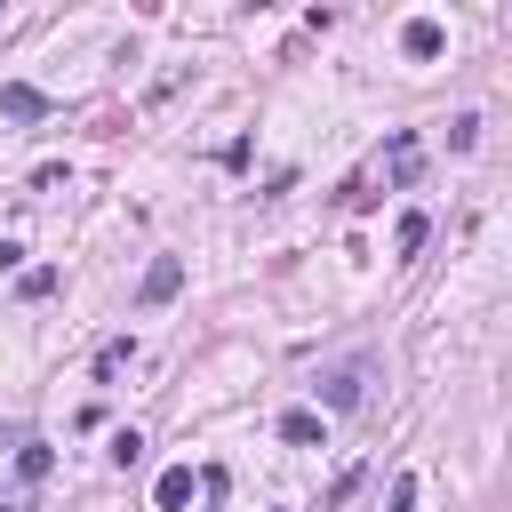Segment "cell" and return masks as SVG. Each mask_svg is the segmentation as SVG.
Wrapping results in <instances>:
<instances>
[{
	"mask_svg": "<svg viewBox=\"0 0 512 512\" xmlns=\"http://www.w3.org/2000/svg\"><path fill=\"white\" fill-rule=\"evenodd\" d=\"M424 240H432V216H424V208H408V216H400V232H392V248H400V256H416Z\"/></svg>",
	"mask_w": 512,
	"mask_h": 512,
	"instance_id": "8992f818",
	"label": "cell"
},
{
	"mask_svg": "<svg viewBox=\"0 0 512 512\" xmlns=\"http://www.w3.org/2000/svg\"><path fill=\"white\" fill-rule=\"evenodd\" d=\"M0 112H8V120H40V112H48V96H40V88H24V80H8V88H0Z\"/></svg>",
	"mask_w": 512,
	"mask_h": 512,
	"instance_id": "5b68a950",
	"label": "cell"
},
{
	"mask_svg": "<svg viewBox=\"0 0 512 512\" xmlns=\"http://www.w3.org/2000/svg\"><path fill=\"white\" fill-rule=\"evenodd\" d=\"M112 464H120V472H128V464H144V432H136V424H128V432H112Z\"/></svg>",
	"mask_w": 512,
	"mask_h": 512,
	"instance_id": "30bf717a",
	"label": "cell"
},
{
	"mask_svg": "<svg viewBox=\"0 0 512 512\" xmlns=\"http://www.w3.org/2000/svg\"><path fill=\"white\" fill-rule=\"evenodd\" d=\"M0 512H24V496H0Z\"/></svg>",
	"mask_w": 512,
	"mask_h": 512,
	"instance_id": "4fadbf2b",
	"label": "cell"
},
{
	"mask_svg": "<svg viewBox=\"0 0 512 512\" xmlns=\"http://www.w3.org/2000/svg\"><path fill=\"white\" fill-rule=\"evenodd\" d=\"M320 408H360V392H368V360H336V368H320Z\"/></svg>",
	"mask_w": 512,
	"mask_h": 512,
	"instance_id": "6da1fadb",
	"label": "cell"
},
{
	"mask_svg": "<svg viewBox=\"0 0 512 512\" xmlns=\"http://www.w3.org/2000/svg\"><path fill=\"white\" fill-rule=\"evenodd\" d=\"M152 504H160V512H184V504H192V464H168L160 488H152Z\"/></svg>",
	"mask_w": 512,
	"mask_h": 512,
	"instance_id": "277c9868",
	"label": "cell"
},
{
	"mask_svg": "<svg viewBox=\"0 0 512 512\" xmlns=\"http://www.w3.org/2000/svg\"><path fill=\"white\" fill-rule=\"evenodd\" d=\"M392 176H400V184L416 176V136H392Z\"/></svg>",
	"mask_w": 512,
	"mask_h": 512,
	"instance_id": "8fae6325",
	"label": "cell"
},
{
	"mask_svg": "<svg viewBox=\"0 0 512 512\" xmlns=\"http://www.w3.org/2000/svg\"><path fill=\"white\" fill-rule=\"evenodd\" d=\"M48 464H56L48 440H24V448H16V472H24V480H48Z\"/></svg>",
	"mask_w": 512,
	"mask_h": 512,
	"instance_id": "9c48e42d",
	"label": "cell"
},
{
	"mask_svg": "<svg viewBox=\"0 0 512 512\" xmlns=\"http://www.w3.org/2000/svg\"><path fill=\"white\" fill-rule=\"evenodd\" d=\"M120 360H136V344H128V336H112V344L96 352V384H112V376H120Z\"/></svg>",
	"mask_w": 512,
	"mask_h": 512,
	"instance_id": "ba28073f",
	"label": "cell"
},
{
	"mask_svg": "<svg viewBox=\"0 0 512 512\" xmlns=\"http://www.w3.org/2000/svg\"><path fill=\"white\" fill-rule=\"evenodd\" d=\"M384 504H392V512H416V472H400V480H392V496H384Z\"/></svg>",
	"mask_w": 512,
	"mask_h": 512,
	"instance_id": "7c38bea8",
	"label": "cell"
},
{
	"mask_svg": "<svg viewBox=\"0 0 512 512\" xmlns=\"http://www.w3.org/2000/svg\"><path fill=\"white\" fill-rule=\"evenodd\" d=\"M400 48H408V56H416V64H432V56H440V48H448V32H440V24H432V16H408V32H400Z\"/></svg>",
	"mask_w": 512,
	"mask_h": 512,
	"instance_id": "3957f363",
	"label": "cell"
},
{
	"mask_svg": "<svg viewBox=\"0 0 512 512\" xmlns=\"http://www.w3.org/2000/svg\"><path fill=\"white\" fill-rule=\"evenodd\" d=\"M280 440L312 448V440H320V416H312V408H288V416H280Z\"/></svg>",
	"mask_w": 512,
	"mask_h": 512,
	"instance_id": "52a82bcc",
	"label": "cell"
},
{
	"mask_svg": "<svg viewBox=\"0 0 512 512\" xmlns=\"http://www.w3.org/2000/svg\"><path fill=\"white\" fill-rule=\"evenodd\" d=\"M176 288H184V256H152V264H144V288H136V304L152 312V304H168Z\"/></svg>",
	"mask_w": 512,
	"mask_h": 512,
	"instance_id": "7a4b0ae2",
	"label": "cell"
}]
</instances>
